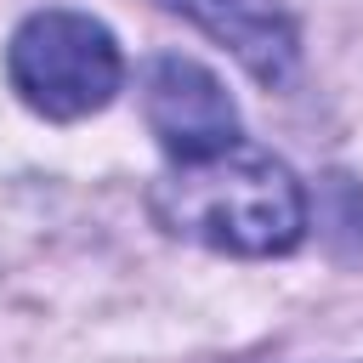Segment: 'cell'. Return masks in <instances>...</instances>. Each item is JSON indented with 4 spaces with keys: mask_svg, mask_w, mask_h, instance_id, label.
Wrapping results in <instances>:
<instances>
[{
    "mask_svg": "<svg viewBox=\"0 0 363 363\" xmlns=\"http://www.w3.org/2000/svg\"><path fill=\"white\" fill-rule=\"evenodd\" d=\"M153 221L170 238L221 255H289L306 238V187L267 147L233 142L227 153L170 164L147 193Z\"/></svg>",
    "mask_w": 363,
    "mask_h": 363,
    "instance_id": "cell-1",
    "label": "cell"
},
{
    "mask_svg": "<svg viewBox=\"0 0 363 363\" xmlns=\"http://www.w3.org/2000/svg\"><path fill=\"white\" fill-rule=\"evenodd\" d=\"M142 113H147V130L159 136V147L176 164L227 153L238 142V108H233L227 85L204 62L176 57V51L153 57V68L142 79Z\"/></svg>",
    "mask_w": 363,
    "mask_h": 363,
    "instance_id": "cell-3",
    "label": "cell"
},
{
    "mask_svg": "<svg viewBox=\"0 0 363 363\" xmlns=\"http://www.w3.org/2000/svg\"><path fill=\"white\" fill-rule=\"evenodd\" d=\"M170 17H187L216 45L238 57V68L261 85H284L301 62V34L284 0H159Z\"/></svg>",
    "mask_w": 363,
    "mask_h": 363,
    "instance_id": "cell-4",
    "label": "cell"
},
{
    "mask_svg": "<svg viewBox=\"0 0 363 363\" xmlns=\"http://www.w3.org/2000/svg\"><path fill=\"white\" fill-rule=\"evenodd\" d=\"M6 74H11V91L34 113L68 125L113 102V91L125 85V57L108 23H96L91 11L51 6L17 23L6 45Z\"/></svg>",
    "mask_w": 363,
    "mask_h": 363,
    "instance_id": "cell-2",
    "label": "cell"
}]
</instances>
